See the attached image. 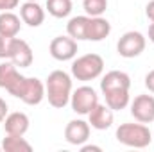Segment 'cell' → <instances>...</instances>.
Masks as SVG:
<instances>
[{
  "mask_svg": "<svg viewBox=\"0 0 154 152\" xmlns=\"http://www.w3.org/2000/svg\"><path fill=\"white\" fill-rule=\"evenodd\" d=\"M45 97L56 109H63L70 104L72 97V77L63 70H54L45 81Z\"/></svg>",
  "mask_w": 154,
  "mask_h": 152,
  "instance_id": "6da1fadb",
  "label": "cell"
},
{
  "mask_svg": "<svg viewBox=\"0 0 154 152\" xmlns=\"http://www.w3.org/2000/svg\"><path fill=\"white\" fill-rule=\"evenodd\" d=\"M118 143L125 145V147H133V149H145L151 145L152 141V134L151 129L145 123H122L118 125L115 132Z\"/></svg>",
  "mask_w": 154,
  "mask_h": 152,
  "instance_id": "7a4b0ae2",
  "label": "cell"
},
{
  "mask_svg": "<svg viewBox=\"0 0 154 152\" xmlns=\"http://www.w3.org/2000/svg\"><path fill=\"white\" fill-rule=\"evenodd\" d=\"M104 72V59L99 54H84L74 59L72 77L77 81H93Z\"/></svg>",
  "mask_w": 154,
  "mask_h": 152,
  "instance_id": "3957f363",
  "label": "cell"
},
{
  "mask_svg": "<svg viewBox=\"0 0 154 152\" xmlns=\"http://www.w3.org/2000/svg\"><path fill=\"white\" fill-rule=\"evenodd\" d=\"M145 45H147V39L142 32L129 31L120 36L118 43H116V52H118V56H122L125 59H133V57H138L145 50Z\"/></svg>",
  "mask_w": 154,
  "mask_h": 152,
  "instance_id": "277c9868",
  "label": "cell"
},
{
  "mask_svg": "<svg viewBox=\"0 0 154 152\" xmlns=\"http://www.w3.org/2000/svg\"><path fill=\"white\" fill-rule=\"evenodd\" d=\"M99 104V95L91 86H81L75 91H72L70 97V106L72 111L77 114H88L95 106Z\"/></svg>",
  "mask_w": 154,
  "mask_h": 152,
  "instance_id": "5b68a950",
  "label": "cell"
},
{
  "mask_svg": "<svg viewBox=\"0 0 154 152\" xmlns=\"http://www.w3.org/2000/svg\"><path fill=\"white\" fill-rule=\"evenodd\" d=\"M16 99H20L27 106H38L45 99V84L38 77H25L20 90H18Z\"/></svg>",
  "mask_w": 154,
  "mask_h": 152,
  "instance_id": "8992f818",
  "label": "cell"
},
{
  "mask_svg": "<svg viewBox=\"0 0 154 152\" xmlns=\"http://www.w3.org/2000/svg\"><path fill=\"white\" fill-rule=\"evenodd\" d=\"M77 50V41L70 36H56L48 45V52L56 61H72Z\"/></svg>",
  "mask_w": 154,
  "mask_h": 152,
  "instance_id": "52a82bcc",
  "label": "cell"
},
{
  "mask_svg": "<svg viewBox=\"0 0 154 152\" xmlns=\"http://www.w3.org/2000/svg\"><path fill=\"white\" fill-rule=\"evenodd\" d=\"M23 79L25 77L18 72L16 65H13L11 61L0 63V88L9 91V95H13V97L18 95V90H20Z\"/></svg>",
  "mask_w": 154,
  "mask_h": 152,
  "instance_id": "ba28073f",
  "label": "cell"
},
{
  "mask_svg": "<svg viewBox=\"0 0 154 152\" xmlns=\"http://www.w3.org/2000/svg\"><path fill=\"white\" fill-rule=\"evenodd\" d=\"M131 114L140 123L154 122V97L152 95H138L131 102Z\"/></svg>",
  "mask_w": 154,
  "mask_h": 152,
  "instance_id": "9c48e42d",
  "label": "cell"
},
{
  "mask_svg": "<svg viewBox=\"0 0 154 152\" xmlns=\"http://www.w3.org/2000/svg\"><path fill=\"white\" fill-rule=\"evenodd\" d=\"M90 131H91V125L81 118L77 120H70L65 127V140L70 143V145H75L81 147L84 145L88 140H90Z\"/></svg>",
  "mask_w": 154,
  "mask_h": 152,
  "instance_id": "30bf717a",
  "label": "cell"
},
{
  "mask_svg": "<svg viewBox=\"0 0 154 152\" xmlns=\"http://www.w3.org/2000/svg\"><path fill=\"white\" fill-rule=\"evenodd\" d=\"M9 61L13 65H16L18 68H29L34 61V54H32V48L27 41L20 38H14L13 43V50H11V56H9Z\"/></svg>",
  "mask_w": 154,
  "mask_h": 152,
  "instance_id": "8fae6325",
  "label": "cell"
},
{
  "mask_svg": "<svg viewBox=\"0 0 154 152\" xmlns=\"http://www.w3.org/2000/svg\"><path fill=\"white\" fill-rule=\"evenodd\" d=\"M113 109L106 104H97L90 113H88V123L97 129V131H106L113 125Z\"/></svg>",
  "mask_w": 154,
  "mask_h": 152,
  "instance_id": "7c38bea8",
  "label": "cell"
},
{
  "mask_svg": "<svg viewBox=\"0 0 154 152\" xmlns=\"http://www.w3.org/2000/svg\"><path fill=\"white\" fill-rule=\"evenodd\" d=\"M131 88V77L125 72L120 70H111L100 81V91H113V90H129Z\"/></svg>",
  "mask_w": 154,
  "mask_h": 152,
  "instance_id": "4fadbf2b",
  "label": "cell"
},
{
  "mask_svg": "<svg viewBox=\"0 0 154 152\" xmlns=\"http://www.w3.org/2000/svg\"><path fill=\"white\" fill-rule=\"evenodd\" d=\"M20 18L29 27H39L45 22V9L38 2H23L20 5Z\"/></svg>",
  "mask_w": 154,
  "mask_h": 152,
  "instance_id": "5bb4252c",
  "label": "cell"
},
{
  "mask_svg": "<svg viewBox=\"0 0 154 152\" xmlns=\"http://www.w3.org/2000/svg\"><path fill=\"white\" fill-rule=\"evenodd\" d=\"M4 123V131L5 134H16V136H23L27 131H29V116L22 111H14V113H9L5 116V120L2 122Z\"/></svg>",
  "mask_w": 154,
  "mask_h": 152,
  "instance_id": "9a60e30c",
  "label": "cell"
},
{
  "mask_svg": "<svg viewBox=\"0 0 154 152\" xmlns=\"http://www.w3.org/2000/svg\"><path fill=\"white\" fill-rule=\"evenodd\" d=\"M111 32V23L102 18V16H90L88 22V31H86V39L88 41H102L109 36Z\"/></svg>",
  "mask_w": 154,
  "mask_h": 152,
  "instance_id": "2e32d148",
  "label": "cell"
},
{
  "mask_svg": "<svg viewBox=\"0 0 154 152\" xmlns=\"http://www.w3.org/2000/svg\"><path fill=\"white\" fill-rule=\"evenodd\" d=\"M22 18L16 16L13 11H2L0 13V36L5 38H16L22 29Z\"/></svg>",
  "mask_w": 154,
  "mask_h": 152,
  "instance_id": "e0dca14e",
  "label": "cell"
},
{
  "mask_svg": "<svg viewBox=\"0 0 154 152\" xmlns=\"http://www.w3.org/2000/svg\"><path fill=\"white\" fill-rule=\"evenodd\" d=\"M88 22H90V16H88V14L70 18L68 23H66V32H68V36L74 38L75 41H82V39H86Z\"/></svg>",
  "mask_w": 154,
  "mask_h": 152,
  "instance_id": "ac0fdd59",
  "label": "cell"
},
{
  "mask_svg": "<svg viewBox=\"0 0 154 152\" xmlns=\"http://www.w3.org/2000/svg\"><path fill=\"white\" fill-rule=\"evenodd\" d=\"M106 99V106H109L113 111L125 109L131 104V97H129V90H113V91H106L102 93Z\"/></svg>",
  "mask_w": 154,
  "mask_h": 152,
  "instance_id": "d6986e66",
  "label": "cell"
},
{
  "mask_svg": "<svg viewBox=\"0 0 154 152\" xmlns=\"http://www.w3.org/2000/svg\"><path fill=\"white\" fill-rule=\"evenodd\" d=\"M2 150L5 152H31L32 145L23 138V136H16V134H7L2 141Z\"/></svg>",
  "mask_w": 154,
  "mask_h": 152,
  "instance_id": "ffe728a7",
  "label": "cell"
},
{
  "mask_svg": "<svg viewBox=\"0 0 154 152\" xmlns=\"http://www.w3.org/2000/svg\"><path fill=\"white\" fill-rule=\"evenodd\" d=\"M47 11L54 18H66L72 13V0H47Z\"/></svg>",
  "mask_w": 154,
  "mask_h": 152,
  "instance_id": "44dd1931",
  "label": "cell"
},
{
  "mask_svg": "<svg viewBox=\"0 0 154 152\" xmlns=\"http://www.w3.org/2000/svg\"><path fill=\"white\" fill-rule=\"evenodd\" d=\"M82 7L88 16H102L108 9V0H82Z\"/></svg>",
  "mask_w": 154,
  "mask_h": 152,
  "instance_id": "7402d4cb",
  "label": "cell"
},
{
  "mask_svg": "<svg viewBox=\"0 0 154 152\" xmlns=\"http://www.w3.org/2000/svg\"><path fill=\"white\" fill-rule=\"evenodd\" d=\"M13 43H14V38L0 36V59H9L11 50H13Z\"/></svg>",
  "mask_w": 154,
  "mask_h": 152,
  "instance_id": "603a6c76",
  "label": "cell"
},
{
  "mask_svg": "<svg viewBox=\"0 0 154 152\" xmlns=\"http://www.w3.org/2000/svg\"><path fill=\"white\" fill-rule=\"evenodd\" d=\"M20 0H0V13L2 11H13L14 7H18Z\"/></svg>",
  "mask_w": 154,
  "mask_h": 152,
  "instance_id": "cb8c5ba5",
  "label": "cell"
},
{
  "mask_svg": "<svg viewBox=\"0 0 154 152\" xmlns=\"http://www.w3.org/2000/svg\"><path fill=\"white\" fill-rule=\"evenodd\" d=\"M145 88H147L151 93H154V70H151V72L145 75Z\"/></svg>",
  "mask_w": 154,
  "mask_h": 152,
  "instance_id": "d4e9b609",
  "label": "cell"
},
{
  "mask_svg": "<svg viewBox=\"0 0 154 152\" xmlns=\"http://www.w3.org/2000/svg\"><path fill=\"white\" fill-rule=\"evenodd\" d=\"M9 114V108H7V102L4 99H0V123L5 120V116Z\"/></svg>",
  "mask_w": 154,
  "mask_h": 152,
  "instance_id": "484cf974",
  "label": "cell"
},
{
  "mask_svg": "<svg viewBox=\"0 0 154 152\" xmlns=\"http://www.w3.org/2000/svg\"><path fill=\"white\" fill-rule=\"evenodd\" d=\"M145 14H147V18L154 22V0H151L147 5H145Z\"/></svg>",
  "mask_w": 154,
  "mask_h": 152,
  "instance_id": "4316f807",
  "label": "cell"
},
{
  "mask_svg": "<svg viewBox=\"0 0 154 152\" xmlns=\"http://www.w3.org/2000/svg\"><path fill=\"white\" fill-rule=\"evenodd\" d=\"M81 150H82V152H90V150L100 152L102 149H100V147H97V145H81Z\"/></svg>",
  "mask_w": 154,
  "mask_h": 152,
  "instance_id": "83f0119b",
  "label": "cell"
},
{
  "mask_svg": "<svg viewBox=\"0 0 154 152\" xmlns=\"http://www.w3.org/2000/svg\"><path fill=\"white\" fill-rule=\"evenodd\" d=\"M149 39H151V41L154 43V22L151 23V25H149Z\"/></svg>",
  "mask_w": 154,
  "mask_h": 152,
  "instance_id": "f1b7e54d",
  "label": "cell"
},
{
  "mask_svg": "<svg viewBox=\"0 0 154 152\" xmlns=\"http://www.w3.org/2000/svg\"><path fill=\"white\" fill-rule=\"evenodd\" d=\"M25 2H38V0H25Z\"/></svg>",
  "mask_w": 154,
  "mask_h": 152,
  "instance_id": "f546056e",
  "label": "cell"
},
{
  "mask_svg": "<svg viewBox=\"0 0 154 152\" xmlns=\"http://www.w3.org/2000/svg\"><path fill=\"white\" fill-rule=\"evenodd\" d=\"M0 150H2V145H0Z\"/></svg>",
  "mask_w": 154,
  "mask_h": 152,
  "instance_id": "4dcf8cb0",
  "label": "cell"
}]
</instances>
